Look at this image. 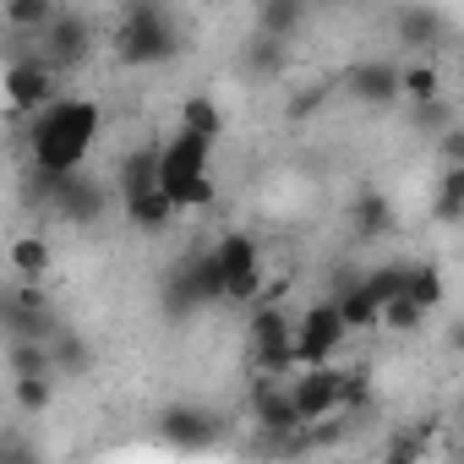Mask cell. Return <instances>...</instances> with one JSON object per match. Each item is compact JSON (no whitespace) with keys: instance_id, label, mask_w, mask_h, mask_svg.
<instances>
[{"instance_id":"obj_1","label":"cell","mask_w":464,"mask_h":464,"mask_svg":"<svg viewBox=\"0 0 464 464\" xmlns=\"http://www.w3.org/2000/svg\"><path fill=\"white\" fill-rule=\"evenodd\" d=\"M99 126H104V110L93 99H66L61 93L28 126V159H34V169L39 175H72V169H82Z\"/></svg>"},{"instance_id":"obj_2","label":"cell","mask_w":464,"mask_h":464,"mask_svg":"<svg viewBox=\"0 0 464 464\" xmlns=\"http://www.w3.org/2000/svg\"><path fill=\"white\" fill-rule=\"evenodd\" d=\"M175 50H180V39H175V28H169L159 0H126V17L115 28V61L142 72V66L175 61Z\"/></svg>"},{"instance_id":"obj_3","label":"cell","mask_w":464,"mask_h":464,"mask_svg":"<svg viewBox=\"0 0 464 464\" xmlns=\"http://www.w3.org/2000/svg\"><path fill=\"white\" fill-rule=\"evenodd\" d=\"M61 99V66L44 55V50H34V55H12V66H6V121H12V131H23L39 110H50Z\"/></svg>"},{"instance_id":"obj_4","label":"cell","mask_w":464,"mask_h":464,"mask_svg":"<svg viewBox=\"0 0 464 464\" xmlns=\"http://www.w3.org/2000/svg\"><path fill=\"white\" fill-rule=\"evenodd\" d=\"M344 339H350V323H344L339 301H312V306L301 312V323H295V372L328 366Z\"/></svg>"},{"instance_id":"obj_5","label":"cell","mask_w":464,"mask_h":464,"mask_svg":"<svg viewBox=\"0 0 464 464\" xmlns=\"http://www.w3.org/2000/svg\"><path fill=\"white\" fill-rule=\"evenodd\" d=\"M39 197H44L61 218H72V224H93V218H104L110 186L93 180L88 169H72V175H39Z\"/></svg>"},{"instance_id":"obj_6","label":"cell","mask_w":464,"mask_h":464,"mask_svg":"<svg viewBox=\"0 0 464 464\" xmlns=\"http://www.w3.org/2000/svg\"><path fill=\"white\" fill-rule=\"evenodd\" d=\"M208 153H213V137L175 126V131L159 142V186H164L169 197H180L197 175H208Z\"/></svg>"},{"instance_id":"obj_7","label":"cell","mask_w":464,"mask_h":464,"mask_svg":"<svg viewBox=\"0 0 464 464\" xmlns=\"http://www.w3.org/2000/svg\"><path fill=\"white\" fill-rule=\"evenodd\" d=\"M344 93L361 110H393V104H404V66H393V61H355L344 72Z\"/></svg>"},{"instance_id":"obj_8","label":"cell","mask_w":464,"mask_h":464,"mask_svg":"<svg viewBox=\"0 0 464 464\" xmlns=\"http://www.w3.org/2000/svg\"><path fill=\"white\" fill-rule=\"evenodd\" d=\"M339 382H344V372H339L334 361H328V366H306V372L290 377V393H295V410H301L306 431L323 426L328 415H339Z\"/></svg>"},{"instance_id":"obj_9","label":"cell","mask_w":464,"mask_h":464,"mask_svg":"<svg viewBox=\"0 0 464 464\" xmlns=\"http://www.w3.org/2000/svg\"><path fill=\"white\" fill-rule=\"evenodd\" d=\"M159 426H164V437H169L180 453H202V448L218 442V415H208V410H197V404H169V410L159 415Z\"/></svg>"},{"instance_id":"obj_10","label":"cell","mask_w":464,"mask_h":464,"mask_svg":"<svg viewBox=\"0 0 464 464\" xmlns=\"http://www.w3.org/2000/svg\"><path fill=\"white\" fill-rule=\"evenodd\" d=\"M88 44H93V34H88V23L82 17H55L50 28H44V39H39V50L66 72V66H77V61H88Z\"/></svg>"},{"instance_id":"obj_11","label":"cell","mask_w":464,"mask_h":464,"mask_svg":"<svg viewBox=\"0 0 464 464\" xmlns=\"http://www.w3.org/2000/svg\"><path fill=\"white\" fill-rule=\"evenodd\" d=\"M350 229L361 241H388L393 229H399V208L382 197V191H361L355 202H350Z\"/></svg>"},{"instance_id":"obj_12","label":"cell","mask_w":464,"mask_h":464,"mask_svg":"<svg viewBox=\"0 0 464 464\" xmlns=\"http://www.w3.org/2000/svg\"><path fill=\"white\" fill-rule=\"evenodd\" d=\"M213 257H218V268H224L229 285L263 274V246L246 236V229H229V236H218V241H213Z\"/></svg>"},{"instance_id":"obj_13","label":"cell","mask_w":464,"mask_h":464,"mask_svg":"<svg viewBox=\"0 0 464 464\" xmlns=\"http://www.w3.org/2000/svg\"><path fill=\"white\" fill-rule=\"evenodd\" d=\"M121 208H126V218H131L137 229H148V236H159L164 224H175V218H180V202H175V197H169L164 186H148V191L126 197Z\"/></svg>"},{"instance_id":"obj_14","label":"cell","mask_w":464,"mask_h":464,"mask_svg":"<svg viewBox=\"0 0 464 464\" xmlns=\"http://www.w3.org/2000/svg\"><path fill=\"white\" fill-rule=\"evenodd\" d=\"M334 301H339V312H344L350 334H377V328H382V301L361 285V274H355V279H350V290H339Z\"/></svg>"},{"instance_id":"obj_15","label":"cell","mask_w":464,"mask_h":464,"mask_svg":"<svg viewBox=\"0 0 464 464\" xmlns=\"http://www.w3.org/2000/svg\"><path fill=\"white\" fill-rule=\"evenodd\" d=\"M61 17L55 0H6V28L17 39H44V28Z\"/></svg>"},{"instance_id":"obj_16","label":"cell","mask_w":464,"mask_h":464,"mask_svg":"<svg viewBox=\"0 0 464 464\" xmlns=\"http://www.w3.org/2000/svg\"><path fill=\"white\" fill-rule=\"evenodd\" d=\"M175 126L202 131V137H213V142H218V131H224V110H218V99H213V93H191V99H180Z\"/></svg>"},{"instance_id":"obj_17","label":"cell","mask_w":464,"mask_h":464,"mask_svg":"<svg viewBox=\"0 0 464 464\" xmlns=\"http://www.w3.org/2000/svg\"><path fill=\"white\" fill-rule=\"evenodd\" d=\"M12 404L23 415H44L55 404V372H28V377H12Z\"/></svg>"},{"instance_id":"obj_18","label":"cell","mask_w":464,"mask_h":464,"mask_svg":"<svg viewBox=\"0 0 464 464\" xmlns=\"http://www.w3.org/2000/svg\"><path fill=\"white\" fill-rule=\"evenodd\" d=\"M148 186H159V148H137L121 159V202L148 191Z\"/></svg>"},{"instance_id":"obj_19","label":"cell","mask_w":464,"mask_h":464,"mask_svg":"<svg viewBox=\"0 0 464 464\" xmlns=\"http://www.w3.org/2000/svg\"><path fill=\"white\" fill-rule=\"evenodd\" d=\"M393 28H399V39L404 44H431L437 34H442V17H437V6H399V17H393Z\"/></svg>"},{"instance_id":"obj_20","label":"cell","mask_w":464,"mask_h":464,"mask_svg":"<svg viewBox=\"0 0 464 464\" xmlns=\"http://www.w3.org/2000/svg\"><path fill=\"white\" fill-rule=\"evenodd\" d=\"M12 274L39 285V279L50 274V241H44V236H17V241H12Z\"/></svg>"},{"instance_id":"obj_21","label":"cell","mask_w":464,"mask_h":464,"mask_svg":"<svg viewBox=\"0 0 464 464\" xmlns=\"http://www.w3.org/2000/svg\"><path fill=\"white\" fill-rule=\"evenodd\" d=\"M6 366H12V377H28V372H55V350H50V339H12ZM55 377H61V372H55Z\"/></svg>"},{"instance_id":"obj_22","label":"cell","mask_w":464,"mask_h":464,"mask_svg":"<svg viewBox=\"0 0 464 464\" xmlns=\"http://www.w3.org/2000/svg\"><path fill=\"white\" fill-rule=\"evenodd\" d=\"M442 99V72L431 61H410L404 66V104H437Z\"/></svg>"},{"instance_id":"obj_23","label":"cell","mask_w":464,"mask_h":464,"mask_svg":"<svg viewBox=\"0 0 464 464\" xmlns=\"http://www.w3.org/2000/svg\"><path fill=\"white\" fill-rule=\"evenodd\" d=\"M50 350H55V372H61V377H82V372L93 366V350H88L77 334H66V328L50 334Z\"/></svg>"},{"instance_id":"obj_24","label":"cell","mask_w":464,"mask_h":464,"mask_svg":"<svg viewBox=\"0 0 464 464\" xmlns=\"http://www.w3.org/2000/svg\"><path fill=\"white\" fill-rule=\"evenodd\" d=\"M426 317H431V312H426L415 295H393V301H382V334H420Z\"/></svg>"},{"instance_id":"obj_25","label":"cell","mask_w":464,"mask_h":464,"mask_svg":"<svg viewBox=\"0 0 464 464\" xmlns=\"http://www.w3.org/2000/svg\"><path fill=\"white\" fill-rule=\"evenodd\" d=\"M410 295H415L426 312H437V306L448 301V279H442V268H437V263H415V268H410Z\"/></svg>"},{"instance_id":"obj_26","label":"cell","mask_w":464,"mask_h":464,"mask_svg":"<svg viewBox=\"0 0 464 464\" xmlns=\"http://www.w3.org/2000/svg\"><path fill=\"white\" fill-rule=\"evenodd\" d=\"M361 285L377 295V301H393V295H410V263H382L372 274H361Z\"/></svg>"},{"instance_id":"obj_27","label":"cell","mask_w":464,"mask_h":464,"mask_svg":"<svg viewBox=\"0 0 464 464\" xmlns=\"http://www.w3.org/2000/svg\"><path fill=\"white\" fill-rule=\"evenodd\" d=\"M175 202H180V213H202V208H213V202H218V180H213V175H197Z\"/></svg>"},{"instance_id":"obj_28","label":"cell","mask_w":464,"mask_h":464,"mask_svg":"<svg viewBox=\"0 0 464 464\" xmlns=\"http://www.w3.org/2000/svg\"><path fill=\"white\" fill-rule=\"evenodd\" d=\"M431 218H437V224H464V202L448 197V191H437V197H431Z\"/></svg>"},{"instance_id":"obj_29","label":"cell","mask_w":464,"mask_h":464,"mask_svg":"<svg viewBox=\"0 0 464 464\" xmlns=\"http://www.w3.org/2000/svg\"><path fill=\"white\" fill-rule=\"evenodd\" d=\"M437 191H448V197H459V202H464V164H448V169H442V186H437Z\"/></svg>"},{"instance_id":"obj_30","label":"cell","mask_w":464,"mask_h":464,"mask_svg":"<svg viewBox=\"0 0 464 464\" xmlns=\"http://www.w3.org/2000/svg\"><path fill=\"white\" fill-rule=\"evenodd\" d=\"M459 426H464V399H459Z\"/></svg>"},{"instance_id":"obj_31","label":"cell","mask_w":464,"mask_h":464,"mask_svg":"<svg viewBox=\"0 0 464 464\" xmlns=\"http://www.w3.org/2000/svg\"><path fill=\"white\" fill-rule=\"evenodd\" d=\"M459 164H464V159H459Z\"/></svg>"}]
</instances>
